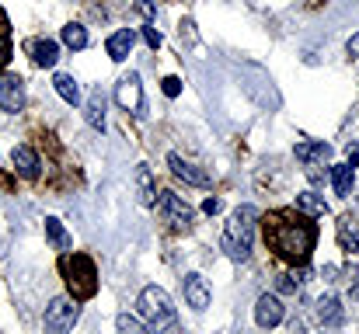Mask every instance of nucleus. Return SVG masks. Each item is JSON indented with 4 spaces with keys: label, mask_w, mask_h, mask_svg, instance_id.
<instances>
[{
    "label": "nucleus",
    "mask_w": 359,
    "mask_h": 334,
    "mask_svg": "<svg viewBox=\"0 0 359 334\" xmlns=\"http://www.w3.org/2000/svg\"><path fill=\"white\" fill-rule=\"evenodd\" d=\"M262 220V233H265V244L276 258L290 261V265H307L311 261V251L318 244V226L311 216H304L300 209H276L269 216H258Z\"/></svg>",
    "instance_id": "nucleus-1"
},
{
    "label": "nucleus",
    "mask_w": 359,
    "mask_h": 334,
    "mask_svg": "<svg viewBox=\"0 0 359 334\" xmlns=\"http://www.w3.org/2000/svg\"><path fill=\"white\" fill-rule=\"evenodd\" d=\"M255 226H258V209L255 206H241V209L231 213V220L224 226V240H220V247L227 251L231 261H248L251 258Z\"/></svg>",
    "instance_id": "nucleus-2"
},
{
    "label": "nucleus",
    "mask_w": 359,
    "mask_h": 334,
    "mask_svg": "<svg viewBox=\"0 0 359 334\" xmlns=\"http://www.w3.org/2000/svg\"><path fill=\"white\" fill-rule=\"evenodd\" d=\"M60 268H63V279H67L74 300H91L98 293V268L88 254H63Z\"/></svg>",
    "instance_id": "nucleus-3"
},
{
    "label": "nucleus",
    "mask_w": 359,
    "mask_h": 334,
    "mask_svg": "<svg viewBox=\"0 0 359 334\" xmlns=\"http://www.w3.org/2000/svg\"><path fill=\"white\" fill-rule=\"evenodd\" d=\"M140 317L147 321V328L154 334H161L164 328L175 324V307H171V296L161 289V286H147L140 293Z\"/></svg>",
    "instance_id": "nucleus-4"
},
{
    "label": "nucleus",
    "mask_w": 359,
    "mask_h": 334,
    "mask_svg": "<svg viewBox=\"0 0 359 334\" xmlns=\"http://www.w3.org/2000/svg\"><path fill=\"white\" fill-rule=\"evenodd\" d=\"M154 206H157V216L168 223L171 230H189V226H192V206H189L182 195L161 192V195L154 199Z\"/></svg>",
    "instance_id": "nucleus-5"
},
{
    "label": "nucleus",
    "mask_w": 359,
    "mask_h": 334,
    "mask_svg": "<svg viewBox=\"0 0 359 334\" xmlns=\"http://www.w3.org/2000/svg\"><path fill=\"white\" fill-rule=\"evenodd\" d=\"M77 317H81L77 300H67V296L53 300L46 307V334H70L74 324H77Z\"/></svg>",
    "instance_id": "nucleus-6"
},
{
    "label": "nucleus",
    "mask_w": 359,
    "mask_h": 334,
    "mask_svg": "<svg viewBox=\"0 0 359 334\" xmlns=\"http://www.w3.org/2000/svg\"><path fill=\"white\" fill-rule=\"evenodd\" d=\"M116 102H119V109L129 111V115H143V111H147L140 74H126L119 84H116Z\"/></svg>",
    "instance_id": "nucleus-7"
},
{
    "label": "nucleus",
    "mask_w": 359,
    "mask_h": 334,
    "mask_svg": "<svg viewBox=\"0 0 359 334\" xmlns=\"http://www.w3.org/2000/svg\"><path fill=\"white\" fill-rule=\"evenodd\" d=\"M297 160L307 167L311 178H321L318 167H325L332 160V146L328 143H297Z\"/></svg>",
    "instance_id": "nucleus-8"
},
{
    "label": "nucleus",
    "mask_w": 359,
    "mask_h": 334,
    "mask_svg": "<svg viewBox=\"0 0 359 334\" xmlns=\"http://www.w3.org/2000/svg\"><path fill=\"white\" fill-rule=\"evenodd\" d=\"M283 303H279V296H272V293H262L258 296V303H255V324L258 328H276V324H283Z\"/></svg>",
    "instance_id": "nucleus-9"
},
{
    "label": "nucleus",
    "mask_w": 359,
    "mask_h": 334,
    "mask_svg": "<svg viewBox=\"0 0 359 334\" xmlns=\"http://www.w3.org/2000/svg\"><path fill=\"white\" fill-rule=\"evenodd\" d=\"M0 109L4 111H21L25 109V81L21 77H0Z\"/></svg>",
    "instance_id": "nucleus-10"
},
{
    "label": "nucleus",
    "mask_w": 359,
    "mask_h": 334,
    "mask_svg": "<svg viewBox=\"0 0 359 334\" xmlns=\"http://www.w3.org/2000/svg\"><path fill=\"white\" fill-rule=\"evenodd\" d=\"M11 164H14V171H18L21 178H28V181L39 178V167H42V164H39V153H35L32 146H14V150H11Z\"/></svg>",
    "instance_id": "nucleus-11"
},
{
    "label": "nucleus",
    "mask_w": 359,
    "mask_h": 334,
    "mask_svg": "<svg viewBox=\"0 0 359 334\" xmlns=\"http://www.w3.org/2000/svg\"><path fill=\"white\" fill-rule=\"evenodd\" d=\"M185 303L192 307V310H206L210 307V286H206V279L203 275H185Z\"/></svg>",
    "instance_id": "nucleus-12"
},
{
    "label": "nucleus",
    "mask_w": 359,
    "mask_h": 334,
    "mask_svg": "<svg viewBox=\"0 0 359 334\" xmlns=\"http://www.w3.org/2000/svg\"><path fill=\"white\" fill-rule=\"evenodd\" d=\"M168 164H171V171H175V178H182V181H189V185H199V188H206L210 185V174L206 171H196L189 160H182L178 153H171L168 157Z\"/></svg>",
    "instance_id": "nucleus-13"
},
{
    "label": "nucleus",
    "mask_w": 359,
    "mask_h": 334,
    "mask_svg": "<svg viewBox=\"0 0 359 334\" xmlns=\"http://www.w3.org/2000/svg\"><path fill=\"white\" fill-rule=\"evenodd\" d=\"M133 46H136V32H133V28H119V32L109 35V46H105V49H109V56H112L116 63H122V60L133 53Z\"/></svg>",
    "instance_id": "nucleus-14"
},
{
    "label": "nucleus",
    "mask_w": 359,
    "mask_h": 334,
    "mask_svg": "<svg viewBox=\"0 0 359 334\" xmlns=\"http://www.w3.org/2000/svg\"><path fill=\"white\" fill-rule=\"evenodd\" d=\"M84 118H88V125H91V129H105V91H102V88H95V91L88 95Z\"/></svg>",
    "instance_id": "nucleus-15"
},
{
    "label": "nucleus",
    "mask_w": 359,
    "mask_h": 334,
    "mask_svg": "<svg viewBox=\"0 0 359 334\" xmlns=\"http://www.w3.org/2000/svg\"><path fill=\"white\" fill-rule=\"evenodd\" d=\"M32 60H35V67H56V60H60V42H53V39L32 42Z\"/></svg>",
    "instance_id": "nucleus-16"
},
{
    "label": "nucleus",
    "mask_w": 359,
    "mask_h": 334,
    "mask_svg": "<svg viewBox=\"0 0 359 334\" xmlns=\"http://www.w3.org/2000/svg\"><path fill=\"white\" fill-rule=\"evenodd\" d=\"M353 185H356V171L349 167V164H335L332 167V188H335V195H353Z\"/></svg>",
    "instance_id": "nucleus-17"
},
{
    "label": "nucleus",
    "mask_w": 359,
    "mask_h": 334,
    "mask_svg": "<svg viewBox=\"0 0 359 334\" xmlns=\"http://www.w3.org/2000/svg\"><path fill=\"white\" fill-rule=\"evenodd\" d=\"M136 188H140V202H143V206H154V199H157V185H154V174H150L147 164L136 167Z\"/></svg>",
    "instance_id": "nucleus-18"
},
{
    "label": "nucleus",
    "mask_w": 359,
    "mask_h": 334,
    "mask_svg": "<svg viewBox=\"0 0 359 334\" xmlns=\"http://www.w3.org/2000/svg\"><path fill=\"white\" fill-rule=\"evenodd\" d=\"M297 209L314 220V216H325V213H328V202H325L321 195H314V192H300V195H297Z\"/></svg>",
    "instance_id": "nucleus-19"
},
{
    "label": "nucleus",
    "mask_w": 359,
    "mask_h": 334,
    "mask_svg": "<svg viewBox=\"0 0 359 334\" xmlns=\"http://www.w3.org/2000/svg\"><path fill=\"white\" fill-rule=\"evenodd\" d=\"M56 95L67 102V105H81V88H77V81L70 77V74H56Z\"/></svg>",
    "instance_id": "nucleus-20"
},
{
    "label": "nucleus",
    "mask_w": 359,
    "mask_h": 334,
    "mask_svg": "<svg viewBox=\"0 0 359 334\" xmlns=\"http://www.w3.org/2000/svg\"><path fill=\"white\" fill-rule=\"evenodd\" d=\"M339 240H342V247L349 254H359V226L353 216H342V223H339Z\"/></svg>",
    "instance_id": "nucleus-21"
},
{
    "label": "nucleus",
    "mask_w": 359,
    "mask_h": 334,
    "mask_svg": "<svg viewBox=\"0 0 359 334\" xmlns=\"http://www.w3.org/2000/svg\"><path fill=\"white\" fill-rule=\"evenodd\" d=\"M318 317H321V324H342V303L335 300V296H325V300H318Z\"/></svg>",
    "instance_id": "nucleus-22"
},
{
    "label": "nucleus",
    "mask_w": 359,
    "mask_h": 334,
    "mask_svg": "<svg viewBox=\"0 0 359 334\" xmlns=\"http://www.w3.org/2000/svg\"><path fill=\"white\" fill-rule=\"evenodd\" d=\"M46 237L53 240V247H60V251H67L70 247V233L63 230V223L56 220V216H46Z\"/></svg>",
    "instance_id": "nucleus-23"
},
{
    "label": "nucleus",
    "mask_w": 359,
    "mask_h": 334,
    "mask_svg": "<svg viewBox=\"0 0 359 334\" xmlns=\"http://www.w3.org/2000/svg\"><path fill=\"white\" fill-rule=\"evenodd\" d=\"M60 35H63V46L67 49H84L88 46V28L84 25H67Z\"/></svg>",
    "instance_id": "nucleus-24"
},
{
    "label": "nucleus",
    "mask_w": 359,
    "mask_h": 334,
    "mask_svg": "<svg viewBox=\"0 0 359 334\" xmlns=\"http://www.w3.org/2000/svg\"><path fill=\"white\" fill-rule=\"evenodd\" d=\"M116 328H119V334H154L150 328H143L136 317H129V314H119V317H116Z\"/></svg>",
    "instance_id": "nucleus-25"
},
{
    "label": "nucleus",
    "mask_w": 359,
    "mask_h": 334,
    "mask_svg": "<svg viewBox=\"0 0 359 334\" xmlns=\"http://www.w3.org/2000/svg\"><path fill=\"white\" fill-rule=\"evenodd\" d=\"M276 289H279L283 296H293V293L300 289V282H297L293 275H279V282H276Z\"/></svg>",
    "instance_id": "nucleus-26"
},
{
    "label": "nucleus",
    "mask_w": 359,
    "mask_h": 334,
    "mask_svg": "<svg viewBox=\"0 0 359 334\" xmlns=\"http://www.w3.org/2000/svg\"><path fill=\"white\" fill-rule=\"evenodd\" d=\"M161 91H164L168 98H178V95H182V81H178V77H164V81H161Z\"/></svg>",
    "instance_id": "nucleus-27"
},
{
    "label": "nucleus",
    "mask_w": 359,
    "mask_h": 334,
    "mask_svg": "<svg viewBox=\"0 0 359 334\" xmlns=\"http://www.w3.org/2000/svg\"><path fill=\"white\" fill-rule=\"evenodd\" d=\"M143 39H147V46H150V49H161V32H157V28H150V25H147V28H143Z\"/></svg>",
    "instance_id": "nucleus-28"
},
{
    "label": "nucleus",
    "mask_w": 359,
    "mask_h": 334,
    "mask_svg": "<svg viewBox=\"0 0 359 334\" xmlns=\"http://www.w3.org/2000/svg\"><path fill=\"white\" fill-rule=\"evenodd\" d=\"M136 11H140V14H143L147 21H150V18L157 14V7H154V0H136Z\"/></svg>",
    "instance_id": "nucleus-29"
},
{
    "label": "nucleus",
    "mask_w": 359,
    "mask_h": 334,
    "mask_svg": "<svg viewBox=\"0 0 359 334\" xmlns=\"http://www.w3.org/2000/svg\"><path fill=\"white\" fill-rule=\"evenodd\" d=\"M220 209H224V202H220V199H206V202H203V213H206V216H217Z\"/></svg>",
    "instance_id": "nucleus-30"
},
{
    "label": "nucleus",
    "mask_w": 359,
    "mask_h": 334,
    "mask_svg": "<svg viewBox=\"0 0 359 334\" xmlns=\"http://www.w3.org/2000/svg\"><path fill=\"white\" fill-rule=\"evenodd\" d=\"M346 164H349L353 171L359 167V143H356V146H349V150H346Z\"/></svg>",
    "instance_id": "nucleus-31"
},
{
    "label": "nucleus",
    "mask_w": 359,
    "mask_h": 334,
    "mask_svg": "<svg viewBox=\"0 0 359 334\" xmlns=\"http://www.w3.org/2000/svg\"><path fill=\"white\" fill-rule=\"evenodd\" d=\"M349 56H356V60H359V32L349 39Z\"/></svg>",
    "instance_id": "nucleus-32"
},
{
    "label": "nucleus",
    "mask_w": 359,
    "mask_h": 334,
    "mask_svg": "<svg viewBox=\"0 0 359 334\" xmlns=\"http://www.w3.org/2000/svg\"><path fill=\"white\" fill-rule=\"evenodd\" d=\"M349 296H353V300H359V272H356V275H353V286H349Z\"/></svg>",
    "instance_id": "nucleus-33"
}]
</instances>
